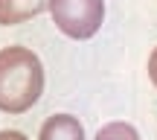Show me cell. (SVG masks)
<instances>
[{"label": "cell", "mask_w": 157, "mask_h": 140, "mask_svg": "<svg viewBox=\"0 0 157 140\" xmlns=\"http://www.w3.org/2000/svg\"><path fill=\"white\" fill-rule=\"evenodd\" d=\"M44 9H50V0H0V23L15 26L41 15Z\"/></svg>", "instance_id": "obj_3"}, {"label": "cell", "mask_w": 157, "mask_h": 140, "mask_svg": "<svg viewBox=\"0 0 157 140\" xmlns=\"http://www.w3.org/2000/svg\"><path fill=\"white\" fill-rule=\"evenodd\" d=\"M44 94L41 58L26 47L0 50V111L23 114Z\"/></svg>", "instance_id": "obj_1"}, {"label": "cell", "mask_w": 157, "mask_h": 140, "mask_svg": "<svg viewBox=\"0 0 157 140\" xmlns=\"http://www.w3.org/2000/svg\"><path fill=\"white\" fill-rule=\"evenodd\" d=\"M0 140H26L21 131H0Z\"/></svg>", "instance_id": "obj_7"}, {"label": "cell", "mask_w": 157, "mask_h": 140, "mask_svg": "<svg viewBox=\"0 0 157 140\" xmlns=\"http://www.w3.org/2000/svg\"><path fill=\"white\" fill-rule=\"evenodd\" d=\"M96 140H140V134H137V129L128 126V123H108V126L99 129Z\"/></svg>", "instance_id": "obj_5"}, {"label": "cell", "mask_w": 157, "mask_h": 140, "mask_svg": "<svg viewBox=\"0 0 157 140\" xmlns=\"http://www.w3.org/2000/svg\"><path fill=\"white\" fill-rule=\"evenodd\" d=\"M148 76H151V82L157 85V47H154L151 58H148Z\"/></svg>", "instance_id": "obj_6"}, {"label": "cell", "mask_w": 157, "mask_h": 140, "mask_svg": "<svg viewBox=\"0 0 157 140\" xmlns=\"http://www.w3.org/2000/svg\"><path fill=\"white\" fill-rule=\"evenodd\" d=\"M56 26L76 41H84L99 32L105 21V0H50Z\"/></svg>", "instance_id": "obj_2"}, {"label": "cell", "mask_w": 157, "mask_h": 140, "mask_svg": "<svg viewBox=\"0 0 157 140\" xmlns=\"http://www.w3.org/2000/svg\"><path fill=\"white\" fill-rule=\"evenodd\" d=\"M38 140H84V129L70 114H56L41 126Z\"/></svg>", "instance_id": "obj_4"}]
</instances>
